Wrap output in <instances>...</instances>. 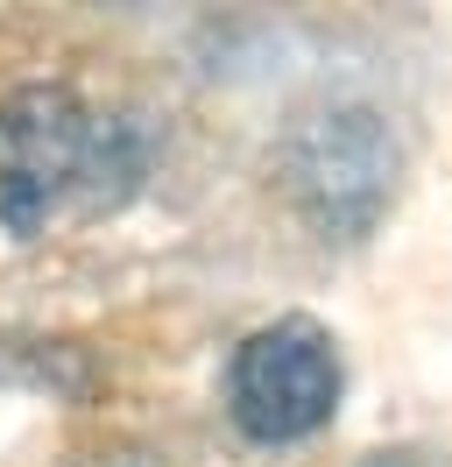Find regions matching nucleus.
I'll use <instances>...</instances> for the list:
<instances>
[{
	"label": "nucleus",
	"mask_w": 452,
	"mask_h": 467,
	"mask_svg": "<svg viewBox=\"0 0 452 467\" xmlns=\"http://www.w3.org/2000/svg\"><path fill=\"white\" fill-rule=\"evenodd\" d=\"M290 184L311 199L318 220L333 227H361L396 184V142L382 135V120L361 107H333L318 114L290 142Z\"/></svg>",
	"instance_id": "3"
},
{
	"label": "nucleus",
	"mask_w": 452,
	"mask_h": 467,
	"mask_svg": "<svg viewBox=\"0 0 452 467\" xmlns=\"http://www.w3.org/2000/svg\"><path fill=\"white\" fill-rule=\"evenodd\" d=\"M339 404V348L318 319H276L226 361V410L262 446L318 432Z\"/></svg>",
	"instance_id": "1"
},
{
	"label": "nucleus",
	"mask_w": 452,
	"mask_h": 467,
	"mask_svg": "<svg viewBox=\"0 0 452 467\" xmlns=\"http://www.w3.org/2000/svg\"><path fill=\"white\" fill-rule=\"evenodd\" d=\"M99 128L64 86H22L0 99V234H36L92 163Z\"/></svg>",
	"instance_id": "2"
},
{
	"label": "nucleus",
	"mask_w": 452,
	"mask_h": 467,
	"mask_svg": "<svg viewBox=\"0 0 452 467\" xmlns=\"http://www.w3.org/2000/svg\"><path fill=\"white\" fill-rule=\"evenodd\" d=\"M361 467H446V461L424 453V446H389V453H375V461H361Z\"/></svg>",
	"instance_id": "5"
},
{
	"label": "nucleus",
	"mask_w": 452,
	"mask_h": 467,
	"mask_svg": "<svg viewBox=\"0 0 452 467\" xmlns=\"http://www.w3.org/2000/svg\"><path fill=\"white\" fill-rule=\"evenodd\" d=\"M64 467H156V461L135 453V446H113V453H78V461H64Z\"/></svg>",
	"instance_id": "4"
}]
</instances>
